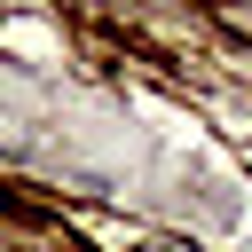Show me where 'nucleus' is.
Instances as JSON below:
<instances>
[]
</instances>
